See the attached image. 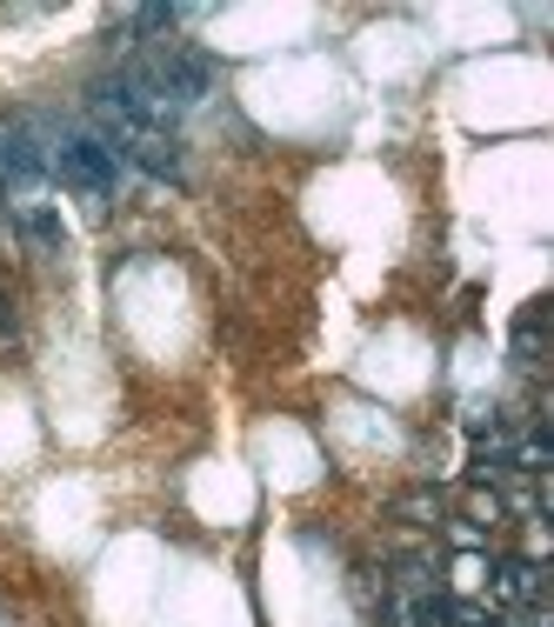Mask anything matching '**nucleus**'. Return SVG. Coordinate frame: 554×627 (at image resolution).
<instances>
[{"mask_svg": "<svg viewBox=\"0 0 554 627\" xmlns=\"http://www.w3.org/2000/svg\"><path fill=\"white\" fill-rule=\"evenodd\" d=\"M40 147H47V174H60L67 187H80V194H114V187H120V167H127V160L107 147V134L60 127V134H47Z\"/></svg>", "mask_w": 554, "mask_h": 627, "instance_id": "1", "label": "nucleus"}, {"mask_svg": "<svg viewBox=\"0 0 554 627\" xmlns=\"http://www.w3.org/2000/svg\"><path fill=\"white\" fill-rule=\"evenodd\" d=\"M134 74H140L147 87H161L174 107H194V100H207V87H214V60L194 53V47H161V53L134 60Z\"/></svg>", "mask_w": 554, "mask_h": 627, "instance_id": "2", "label": "nucleus"}, {"mask_svg": "<svg viewBox=\"0 0 554 627\" xmlns=\"http://www.w3.org/2000/svg\"><path fill=\"white\" fill-rule=\"evenodd\" d=\"M47 180V147L33 140V127H0V194H33Z\"/></svg>", "mask_w": 554, "mask_h": 627, "instance_id": "3", "label": "nucleus"}, {"mask_svg": "<svg viewBox=\"0 0 554 627\" xmlns=\"http://www.w3.org/2000/svg\"><path fill=\"white\" fill-rule=\"evenodd\" d=\"M502 601H542V561H508L502 568Z\"/></svg>", "mask_w": 554, "mask_h": 627, "instance_id": "4", "label": "nucleus"}, {"mask_svg": "<svg viewBox=\"0 0 554 627\" xmlns=\"http://www.w3.org/2000/svg\"><path fill=\"white\" fill-rule=\"evenodd\" d=\"M20 227H27V234H33V241H40V247H60V241H67V234H60V221H54V214H20Z\"/></svg>", "mask_w": 554, "mask_h": 627, "instance_id": "5", "label": "nucleus"}, {"mask_svg": "<svg viewBox=\"0 0 554 627\" xmlns=\"http://www.w3.org/2000/svg\"><path fill=\"white\" fill-rule=\"evenodd\" d=\"M395 515H415V521L428 528V521L441 515V494H408V501H395Z\"/></svg>", "mask_w": 554, "mask_h": 627, "instance_id": "6", "label": "nucleus"}, {"mask_svg": "<svg viewBox=\"0 0 554 627\" xmlns=\"http://www.w3.org/2000/svg\"><path fill=\"white\" fill-rule=\"evenodd\" d=\"M0 334H20V314H13V301H7V287H0Z\"/></svg>", "mask_w": 554, "mask_h": 627, "instance_id": "7", "label": "nucleus"}]
</instances>
